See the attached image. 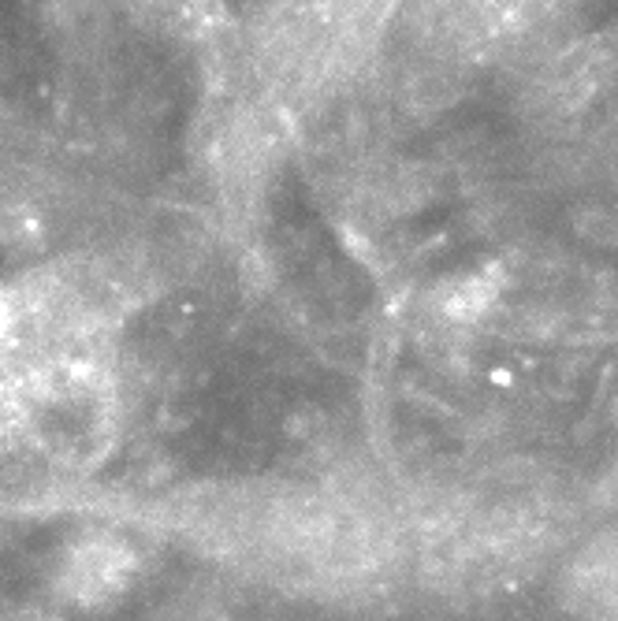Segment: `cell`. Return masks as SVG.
<instances>
[{
	"label": "cell",
	"instance_id": "1",
	"mask_svg": "<svg viewBox=\"0 0 618 621\" xmlns=\"http://www.w3.org/2000/svg\"><path fill=\"white\" fill-rule=\"evenodd\" d=\"M615 67H618L615 38H593L573 52H567V60H563L552 75V90L563 97V104L573 109V104L589 101V97L615 75Z\"/></svg>",
	"mask_w": 618,
	"mask_h": 621
},
{
	"label": "cell",
	"instance_id": "2",
	"mask_svg": "<svg viewBox=\"0 0 618 621\" xmlns=\"http://www.w3.org/2000/svg\"><path fill=\"white\" fill-rule=\"evenodd\" d=\"M131 573V555L123 544H112V539H101V544H86L83 551L72 558V592L83 599H101L112 596Z\"/></svg>",
	"mask_w": 618,
	"mask_h": 621
}]
</instances>
